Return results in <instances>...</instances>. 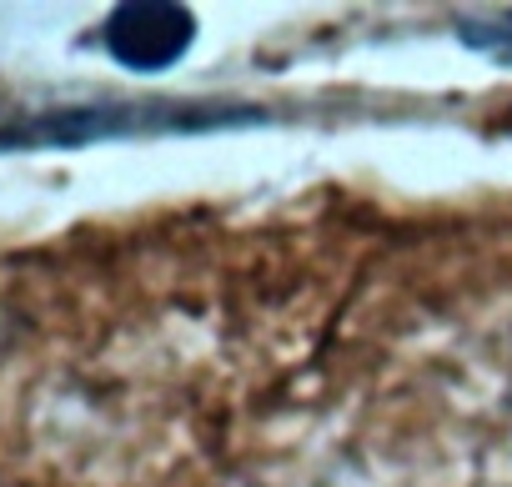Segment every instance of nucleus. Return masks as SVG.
<instances>
[{
    "instance_id": "obj_2",
    "label": "nucleus",
    "mask_w": 512,
    "mask_h": 487,
    "mask_svg": "<svg viewBox=\"0 0 512 487\" xmlns=\"http://www.w3.org/2000/svg\"><path fill=\"white\" fill-rule=\"evenodd\" d=\"M457 36H462V46L492 56L497 66H512V16H497V21H462Z\"/></svg>"
},
{
    "instance_id": "obj_1",
    "label": "nucleus",
    "mask_w": 512,
    "mask_h": 487,
    "mask_svg": "<svg viewBox=\"0 0 512 487\" xmlns=\"http://www.w3.org/2000/svg\"><path fill=\"white\" fill-rule=\"evenodd\" d=\"M191 41H196V16L186 6H166V0L116 6L106 21V51L131 71H166L191 51Z\"/></svg>"
}]
</instances>
